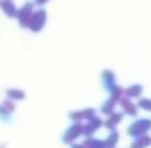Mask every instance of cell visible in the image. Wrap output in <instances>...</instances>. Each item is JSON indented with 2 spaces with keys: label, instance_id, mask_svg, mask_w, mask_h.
Masks as SVG:
<instances>
[{
  "label": "cell",
  "instance_id": "1",
  "mask_svg": "<svg viewBox=\"0 0 151 148\" xmlns=\"http://www.w3.org/2000/svg\"><path fill=\"white\" fill-rule=\"evenodd\" d=\"M34 11H36V4H32V2H27V4H23V6L20 7L16 20H18V25H20L22 29H29Z\"/></svg>",
  "mask_w": 151,
  "mask_h": 148
},
{
  "label": "cell",
  "instance_id": "2",
  "mask_svg": "<svg viewBox=\"0 0 151 148\" xmlns=\"http://www.w3.org/2000/svg\"><path fill=\"white\" fill-rule=\"evenodd\" d=\"M46 18H48L46 11H45L43 7H37V9L34 11V15H32V20H30L29 30H30V32H34V34L41 32V30L45 29V25H46Z\"/></svg>",
  "mask_w": 151,
  "mask_h": 148
},
{
  "label": "cell",
  "instance_id": "3",
  "mask_svg": "<svg viewBox=\"0 0 151 148\" xmlns=\"http://www.w3.org/2000/svg\"><path fill=\"white\" fill-rule=\"evenodd\" d=\"M84 134V123L82 121H73V125L64 132V136H62V141L64 143H73V141H77L80 136Z\"/></svg>",
  "mask_w": 151,
  "mask_h": 148
},
{
  "label": "cell",
  "instance_id": "4",
  "mask_svg": "<svg viewBox=\"0 0 151 148\" xmlns=\"http://www.w3.org/2000/svg\"><path fill=\"white\" fill-rule=\"evenodd\" d=\"M151 128V120H139L135 121L130 128H128V134L133 136V137H140L144 136V132H147Z\"/></svg>",
  "mask_w": 151,
  "mask_h": 148
},
{
  "label": "cell",
  "instance_id": "5",
  "mask_svg": "<svg viewBox=\"0 0 151 148\" xmlns=\"http://www.w3.org/2000/svg\"><path fill=\"white\" fill-rule=\"evenodd\" d=\"M0 9H2V13H4L7 18H18V11H20V7L14 6V0H2V4H0Z\"/></svg>",
  "mask_w": 151,
  "mask_h": 148
},
{
  "label": "cell",
  "instance_id": "6",
  "mask_svg": "<svg viewBox=\"0 0 151 148\" xmlns=\"http://www.w3.org/2000/svg\"><path fill=\"white\" fill-rule=\"evenodd\" d=\"M13 112H14V102L9 100V98H6L2 104H0V120L9 121Z\"/></svg>",
  "mask_w": 151,
  "mask_h": 148
},
{
  "label": "cell",
  "instance_id": "7",
  "mask_svg": "<svg viewBox=\"0 0 151 148\" xmlns=\"http://www.w3.org/2000/svg\"><path fill=\"white\" fill-rule=\"evenodd\" d=\"M103 123H101V120L98 118V116H93L91 120H87V123L84 125V136H87V137H91L100 127H101Z\"/></svg>",
  "mask_w": 151,
  "mask_h": 148
},
{
  "label": "cell",
  "instance_id": "8",
  "mask_svg": "<svg viewBox=\"0 0 151 148\" xmlns=\"http://www.w3.org/2000/svg\"><path fill=\"white\" fill-rule=\"evenodd\" d=\"M101 82H103V88H105L109 93L117 88V84H116V75H114L112 71H109V70H105V71L101 73Z\"/></svg>",
  "mask_w": 151,
  "mask_h": 148
},
{
  "label": "cell",
  "instance_id": "9",
  "mask_svg": "<svg viewBox=\"0 0 151 148\" xmlns=\"http://www.w3.org/2000/svg\"><path fill=\"white\" fill-rule=\"evenodd\" d=\"M93 116H94L93 109H84V111H73V112H69V118L73 121H87Z\"/></svg>",
  "mask_w": 151,
  "mask_h": 148
},
{
  "label": "cell",
  "instance_id": "10",
  "mask_svg": "<svg viewBox=\"0 0 151 148\" xmlns=\"http://www.w3.org/2000/svg\"><path fill=\"white\" fill-rule=\"evenodd\" d=\"M6 96L9 98V100H13V102H20V100H25V91L23 89H16V88H9V89H6Z\"/></svg>",
  "mask_w": 151,
  "mask_h": 148
},
{
  "label": "cell",
  "instance_id": "11",
  "mask_svg": "<svg viewBox=\"0 0 151 148\" xmlns=\"http://www.w3.org/2000/svg\"><path fill=\"white\" fill-rule=\"evenodd\" d=\"M116 104H117V100L110 96V98H109V100H107V102L101 105V112H103V114H107V116H110V114L114 112V107H116Z\"/></svg>",
  "mask_w": 151,
  "mask_h": 148
},
{
  "label": "cell",
  "instance_id": "12",
  "mask_svg": "<svg viewBox=\"0 0 151 148\" xmlns=\"http://www.w3.org/2000/svg\"><path fill=\"white\" fill-rule=\"evenodd\" d=\"M121 120H123V114H121V112H117V114H116V112H112V114L109 116V120H107V123H105V125H107V128H110V130H112V128L121 121Z\"/></svg>",
  "mask_w": 151,
  "mask_h": 148
},
{
  "label": "cell",
  "instance_id": "13",
  "mask_svg": "<svg viewBox=\"0 0 151 148\" xmlns=\"http://www.w3.org/2000/svg\"><path fill=\"white\" fill-rule=\"evenodd\" d=\"M119 102H121V105H123V111H124L126 114H132V116H135V114H137V107H135L133 104H130L126 98H121Z\"/></svg>",
  "mask_w": 151,
  "mask_h": 148
},
{
  "label": "cell",
  "instance_id": "14",
  "mask_svg": "<svg viewBox=\"0 0 151 148\" xmlns=\"http://www.w3.org/2000/svg\"><path fill=\"white\" fill-rule=\"evenodd\" d=\"M86 146H87V148H107L105 141L93 139V137H87V141H86Z\"/></svg>",
  "mask_w": 151,
  "mask_h": 148
},
{
  "label": "cell",
  "instance_id": "15",
  "mask_svg": "<svg viewBox=\"0 0 151 148\" xmlns=\"http://www.w3.org/2000/svg\"><path fill=\"white\" fill-rule=\"evenodd\" d=\"M140 93H142V86H139V84H137V86H132V88H128V89L124 91V95L130 96V98H135V96H139Z\"/></svg>",
  "mask_w": 151,
  "mask_h": 148
},
{
  "label": "cell",
  "instance_id": "16",
  "mask_svg": "<svg viewBox=\"0 0 151 148\" xmlns=\"http://www.w3.org/2000/svg\"><path fill=\"white\" fill-rule=\"evenodd\" d=\"M117 139H119V134H117V132H110V136L105 139V144H107V148H112V146L117 143Z\"/></svg>",
  "mask_w": 151,
  "mask_h": 148
},
{
  "label": "cell",
  "instance_id": "17",
  "mask_svg": "<svg viewBox=\"0 0 151 148\" xmlns=\"http://www.w3.org/2000/svg\"><path fill=\"white\" fill-rule=\"evenodd\" d=\"M139 141H140V143H133V144H132V148H140V146H147V144L151 143V139H149V137H144V136H140V137H139Z\"/></svg>",
  "mask_w": 151,
  "mask_h": 148
},
{
  "label": "cell",
  "instance_id": "18",
  "mask_svg": "<svg viewBox=\"0 0 151 148\" xmlns=\"http://www.w3.org/2000/svg\"><path fill=\"white\" fill-rule=\"evenodd\" d=\"M50 2V0H34V4H36V7H43V6H46Z\"/></svg>",
  "mask_w": 151,
  "mask_h": 148
},
{
  "label": "cell",
  "instance_id": "19",
  "mask_svg": "<svg viewBox=\"0 0 151 148\" xmlns=\"http://www.w3.org/2000/svg\"><path fill=\"white\" fill-rule=\"evenodd\" d=\"M71 148H87V146H86V144H73Z\"/></svg>",
  "mask_w": 151,
  "mask_h": 148
},
{
  "label": "cell",
  "instance_id": "20",
  "mask_svg": "<svg viewBox=\"0 0 151 148\" xmlns=\"http://www.w3.org/2000/svg\"><path fill=\"white\" fill-rule=\"evenodd\" d=\"M0 4H2V0H0Z\"/></svg>",
  "mask_w": 151,
  "mask_h": 148
}]
</instances>
